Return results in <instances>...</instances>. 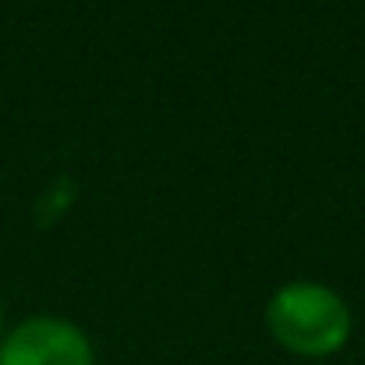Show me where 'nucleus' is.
Listing matches in <instances>:
<instances>
[{
	"instance_id": "nucleus-1",
	"label": "nucleus",
	"mask_w": 365,
	"mask_h": 365,
	"mask_svg": "<svg viewBox=\"0 0 365 365\" xmlns=\"http://www.w3.org/2000/svg\"><path fill=\"white\" fill-rule=\"evenodd\" d=\"M266 330L294 359H330L351 341V309L330 284L291 280L266 302Z\"/></svg>"
},
{
	"instance_id": "nucleus-3",
	"label": "nucleus",
	"mask_w": 365,
	"mask_h": 365,
	"mask_svg": "<svg viewBox=\"0 0 365 365\" xmlns=\"http://www.w3.org/2000/svg\"><path fill=\"white\" fill-rule=\"evenodd\" d=\"M4 334H7V323H4V302H0V341H4Z\"/></svg>"
},
{
	"instance_id": "nucleus-2",
	"label": "nucleus",
	"mask_w": 365,
	"mask_h": 365,
	"mask_svg": "<svg viewBox=\"0 0 365 365\" xmlns=\"http://www.w3.org/2000/svg\"><path fill=\"white\" fill-rule=\"evenodd\" d=\"M0 365H96V348L64 316H29L4 334Z\"/></svg>"
}]
</instances>
